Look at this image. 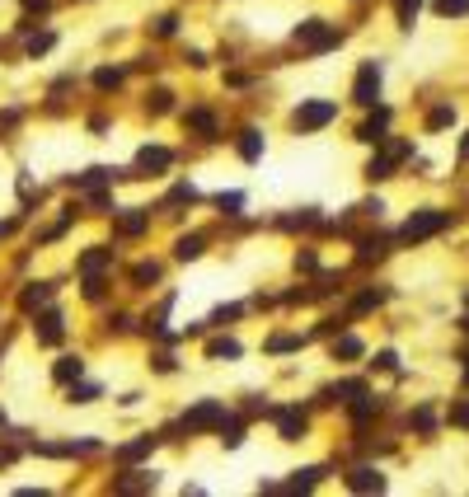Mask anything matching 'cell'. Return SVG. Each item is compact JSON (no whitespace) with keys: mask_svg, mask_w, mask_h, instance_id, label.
<instances>
[{"mask_svg":"<svg viewBox=\"0 0 469 497\" xmlns=\"http://www.w3.org/2000/svg\"><path fill=\"white\" fill-rule=\"evenodd\" d=\"M446 225H451V211H413V216L404 220V239L408 244H418V239H432V234H441L446 230Z\"/></svg>","mask_w":469,"mask_h":497,"instance_id":"6da1fadb","label":"cell"},{"mask_svg":"<svg viewBox=\"0 0 469 497\" xmlns=\"http://www.w3.org/2000/svg\"><path fill=\"white\" fill-rule=\"evenodd\" d=\"M338 118V104H328V99H310V104H300L296 108V132H319V127H328Z\"/></svg>","mask_w":469,"mask_h":497,"instance_id":"7a4b0ae2","label":"cell"},{"mask_svg":"<svg viewBox=\"0 0 469 497\" xmlns=\"http://www.w3.org/2000/svg\"><path fill=\"white\" fill-rule=\"evenodd\" d=\"M220 422H225V408H220L216 399H202L197 408H188V413H183V427H188V432H202V427H220Z\"/></svg>","mask_w":469,"mask_h":497,"instance_id":"3957f363","label":"cell"},{"mask_svg":"<svg viewBox=\"0 0 469 497\" xmlns=\"http://www.w3.org/2000/svg\"><path fill=\"white\" fill-rule=\"evenodd\" d=\"M296 43L314 47V52H328V47H338V33L324 29V19H305V24L296 29Z\"/></svg>","mask_w":469,"mask_h":497,"instance_id":"277c9868","label":"cell"},{"mask_svg":"<svg viewBox=\"0 0 469 497\" xmlns=\"http://www.w3.org/2000/svg\"><path fill=\"white\" fill-rule=\"evenodd\" d=\"M352 99H357V104H366V108H371L375 99H380V62H366L357 71V85H352Z\"/></svg>","mask_w":469,"mask_h":497,"instance_id":"5b68a950","label":"cell"},{"mask_svg":"<svg viewBox=\"0 0 469 497\" xmlns=\"http://www.w3.org/2000/svg\"><path fill=\"white\" fill-rule=\"evenodd\" d=\"M404 155H408V141H394L385 155H375L371 164H366V178H390V169H394V164H399Z\"/></svg>","mask_w":469,"mask_h":497,"instance_id":"8992f818","label":"cell"},{"mask_svg":"<svg viewBox=\"0 0 469 497\" xmlns=\"http://www.w3.org/2000/svg\"><path fill=\"white\" fill-rule=\"evenodd\" d=\"M347 488H352V493H380V488H385V474H375V469H352V474H347Z\"/></svg>","mask_w":469,"mask_h":497,"instance_id":"52a82bcc","label":"cell"},{"mask_svg":"<svg viewBox=\"0 0 469 497\" xmlns=\"http://www.w3.org/2000/svg\"><path fill=\"white\" fill-rule=\"evenodd\" d=\"M108 263H113V248H90V253L80 258V272H85V277H99Z\"/></svg>","mask_w":469,"mask_h":497,"instance_id":"ba28073f","label":"cell"},{"mask_svg":"<svg viewBox=\"0 0 469 497\" xmlns=\"http://www.w3.org/2000/svg\"><path fill=\"white\" fill-rule=\"evenodd\" d=\"M136 164H141V169H169V150H164V146H146V150H141V155H136Z\"/></svg>","mask_w":469,"mask_h":497,"instance_id":"9c48e42d","label":"cell"},{"mask_svg":"<svg viewBox=\"0 0 469 497\" xmlns=\"http://www.w3.org/2000/svg\"><path fill=\"white\" fill-rule=\"evenodd\" d=\"M277 432H281V441H300L305 418H300V413H277Z\"/></svg>","mask_w":469,"mask_h":497,"instance_id":"30bf717a","label":"cell"},{"mask_svg":"<svg viewBox=\"0 0 469 497\" xmlns=\"http://www.w3.org/2000/svg\"><path fill=\"white\" fill-rule=\"evenodd\" d=\"M385 122H390V113H375L371 122H361L357 136H361V141H371V146H380V141H385Z\"/></svg>","mask_w":469,"mask_h":497,"instance_id":"8fae6325","label":"cell"},{"mask_svg":"<svg viewBox=\"0 0 469 497\" xmlns=\"http://www.w3.org/2000/svg\"><path fill=\"white\" fill-rule=\"evenodd\" d=\"M38 342H62V314L57 310L38 319Z\"/></svg>","mask_w":469,"mask_h":497,"instance_id":"7c38bea8","label":"cell"},{"mask_svg":"<svg viewBox=\"0 0 469 497\" xmlns=\"http://www.w3.org/2000/svg\"><path fill=\"white\" fill-rule=\"evenodd\" d=\"M52 375H57L62 385H71V380H80V375H85V361H80V357H62Z\"/></svg>","mask_w":469,"mask_h":497,"instance_id":"4fadbf2b","label":"cell"},{"mask_svg":"<svg viewBox=\"0 0 469 497\" xmlns=\"http://www.w3.org/2000/svg\"><path fill=\"white\" fill-rule=\"evenodd\" d=\"M441 127H455V108H451V104H441V108L427 113V132H441Z\"/></svg>","mask_w":469,"mask_h":497,"instance_id":"5bb4252c","label":"cell"},{"mask_svg":"<svg viewBox=\"0 0 469 497\" xmlns=\"http://www.w3.org/2000/svg\"><path fill=\"white\" fill-rule=\"evenodd\" d=\"M146 230V211H122L118 216V234H141Z\"/></svg>","mask_w":469,"mask_h":497,"instance_id":"9a60e30c","label":"cell"},{"mask_svg":"<svg viewBox=\"0 0 469 497\" xmlns=\"http://www.w3.org/2000/svg\"><path fill=\"white\" fill-rule=\"evenodd\" d=\"M324 479V469H296V479L286 483V493H300V488H314V483Z\"/></svg>","mask_w":469,"mask_h":497,"instance_id":"2e32d148","label":"cell"},{"mask_svg":"<svg viewBox=\"0 0 469 497\" xmlns=\"http://www.w3.org/2000/svg\"><path fill=\"white\" fill-rule=\"evenodd\" d=\"M174 253H178V258H197V253H202V234H183V239H178V244H174Z\"/></svg>","mask_w":469,"mask_h":497,"instance_id":"e0dca14e","label":"cell"},{"mask_svg":"<svg viewBox=\"0 0 469 497\" xmlns=\"http://www.w3.org/2000/svg\"><path fill=\"white\" fill-rule=\"evenodd\" d=\"M239 155L258 160V155H263V136H258V132H244V136H239Z\"/></svg>","mask_w":469,"mask_h":497,"instance_id":"ac0fdd59","label":"cell"},{"mask_svg":"<svg viewBox=\"0 0 469 497\" xmlns=\"http://www.w3.org/2000/svg\"><path fill=\"white\" fill-rule=\"evenodd\" d=\"M206 357H239V342H234V338H216V342H206Z\"/></svg>","mask_w":469,"mask_h":497,"instance_id":"d6986e66","label":"cell"},{"mask_svg":"<svg viewBox=\"0 0 469 497\" xmlns=\"http://www.w3.org/2000/svg\"><path fill=\"white\" fill-rule=\"evenodd\" d=\"M47 295H52V286H29V291L19 295V305H24V310H38V305H43Z\"/></svg>","mask_w":469,"mask_h":497,"instance_id":"ffe728a7","label":"cell"},{"mask_svg":"<svg viewBox=\"0 0 469 497\" xmlns=\"http://www.w3.org/2000/svg\"><path fill=\"white\" fill-rule=\"evenodd\" d=\"M118 493H141V488H155V474H141V479H118Z\"/></svg>","mask_w":469,"mask_h":497,"instance_id":"44dd1931","label":"cell"},{"mask_svg":"<svg viewBox=\"0 0 469 497\" xmlns=\"http://www.w3.org/2000/svg\"><path fill=\"white\" fill-rule=\"evenodd\" d=\"M437 15L441 19H460V15H469V0H437Z\"/></svg>","mask_w":469,"mask_h":497,"instance_id":"7402d4cb","label":"cell"},{"mask_svg":"<svg viewBox=\"0 0 469 497\" xmlns=\"http://www.w3.org/2000/svg\"><path fill=\"white\" fill-rule=\"evenodd\" d=\"M333 394H338V399H343V404H357L361 394H366V385H361V380H343V385L333 389Z\"/></svg>","mask_w":469,"mask_h":497,"instance_id":"603a6c76","label":"cell"},{"mask_svg":"<svg viewBox=\"0 0 469 497\" xmlns=\"http://www.w3.org/2000/svg\"><path fill=\"white\" fill-rule=\"evenodd\" d=\"M132 281H136V286H150V281H160V267L155 263H136L132 267Z\"/></svg>","mask_w":469,"mask_h":497,"instance_id":"cb8c5ba5","label":"cell"},{"mask_svg":"<svg viewBox=\"0 0 469 497\" xmlns=\"http://www.w3.org/2000/svg\"><path fill=\"white\" fill-rule=\"evenodd\" d=\"M333 357H361V338H352V333L338 338V342H333Z\"/></svg>","mask_w":469,"mask_h":497,"instance_id":"d4e9b609","label":"cell"},{"mask_svg":"<svg viewBox=\"0 0 469 497\" xmlns=\"http://www.w3.org/2000/svg\"><path fill=\"white\" fill-rule=\"evenodd\" d=\"M150 446H155V436H141V441H132V446H122V451H118V455H122V460H141V455L150 451Z\"/></svg>","mask_w":469,"mask_h":497,"instance_id":"484cf974","label":"cell"},{"mask_svg":"<svg viewBox=\"0 0 469 497\" xmlns=\"http://www.w3.org/2000/svg\"><path fill=\"white\" fill-rule=\"evenodd\" d=\"M188 127H197L202 136H211V132H216V122H211V113H202V108H192V113H188Z\"/></svg>","mask_w":469,"mask_h":497,"instance_id":"4316f807","label":"cell"},{"mask_svg":"<svg viewBox=\"0 0 469 497\" xmlns=\"http://www.w3.org/2000/svg\"><path fill=\"white\" fill-rule=\"evenodd\" d=\"M94 85H99V90H118V85H122V71H108V66H104V71H94Z\"/></svg>","mask_w":469,"mask_h":497,"instance_id":"83f0119b","label":"cell"},{"mask_svg":"<svg viewBox=\"0 0 469 497\" xmlns=\"http://www.w3.org/2000/svg\"><path fill=\"white\" fill-rule=\"evenodd\" d=\"M385 253V244L380 239H361V248H357V263H371V258H380Z\"/></svg>","mask_w":469,"mask_h":497,"instance_id":"f1b7e54d","label":"cell"},{"mask_svg":"<svg viewBox=\"0 0 469 497\" xmlns=\"http://www.w3.org/2000/svg\"><path fill=\"white\" fill-rule=\"evenodd\" d=\"M394 10H399V24H413V19H418V10H422V0H399V5H394Z\"/></svg>","mask_w":469,"mask_h":497,"instance_id":"f546056e","label":"cell"},{"mask_svg":"<svg viewBox=\"0 0 469 497\" xmlns=\"http://www.w3.org/2000/svg\"><path fill=\"white\" fill-rule=\"evenodd\" d=\"M220 441H225V446H239V441H244V427H239V422H230V427L220 422Z\"/></svg>","mask_w":469,"mask_h":497,"instance_id":"4dcf8cb0","label":"cell"},{"mask_svg":"<svg viewBox=\"0 0 469 497\" xmlns=\"http://www.w3.org/2000/svg\"><path fill=\"white\" fill-rule=\"evenodd\" d=\"M291 347H300V338H291V333H277L267 342V352H291Z\"/></svg>","mask_w":469,"mask_h":497,"instance_id":"1f68e13d","label":"cell"},{"mask_svg":"<svg viewBox=\"0 0 469 497\" xmlns=\"http://www.w3.org/2000/svg\"><path fill=\"white\" fill-rule=\"evenodd\" d=\"M90 399H99V385H76L71 389V404H90Z\"/></svg>","mask_w":469,"mask_h":497,"instance_id":"d6a6232c","label":"cell"},{"mask_svg":"<svg viewBox=\"0 0 469 497\" xmlns=\"http://www.w3.org/2000/svg\"><path fill=\"white\" fill-rule=\"evenodd\" d=\"M380 300H385V291H366V295H357L352 310H371V305H380Z\"/></svg>","mask_w":469,"mask_h":497,"instance_id":"836d02e7","label":"cell"},{"mask_svg":"<svg viewBox=\"0 0 469 497\" xmlns=\"http://www.w3.org/2000/svg\"><path fill=\"white\" fill-rule=\"evenodd\" d=\"M169 99H174L169 90H160V94H150V113H169Z\"/></svg>","mask_w":469,"mask_h":497,"instance_id":"e575fe53","label":"cell"},{"mask_svg":"<svg viewBox=\"0 0 469 497\" xmlns=\"http://www.w3.org/2000/svg\"><path fill=\"white\" fill-rule=\"evenodd\" d=\"M47 47H52V33H38V38H33V43H29V52H33V57H43Z\"/></svg>","mask_w":469,"mask_h":497,"instance_id":"d590c367","label":"cell"},{"mask_svg":"<svg viewBox=\"0 0 469 497\" xmlns=\"http://www.w3.org/2000/svg\"><path fill=\"white\" fill-rule=\"evenodd\" d=\"M239 202H244L239 192H220V197H216V206H220V211H234V206H239Z\"/></svg>","mask_w":469,"mask_h":497,"instance_id":"8d00e7d4","label":"cell"},{"mask_svg":"<svg viewBox=\"0 0 469 497\" xmlns=\"http://www.w3.org/2000/svg\"><path fill=\"white\" fill-rule=\"evenodd\" d=\"M375 366H385V371H394V366H399V357H394V352H380V357H375Z\"/></svg>","mask_w":469,"mask_h":497,"instance_id":"74e56055","label":"cell"},{"mask_svg":"<svg viewBox=\"0 0 469 497\" xmlns=\"http://www.w3.org/2000/svg\"><path fill=\"white\" fill-rule=\"evenodd\" d=\"M174 24H178V19H155V33H160V38H169Z\"/></svg>","mask_w":469,"mask_h":497,"instance_id":"f35d334b","label":"cell"},{"mask_svg":"<svg viewBox=\"0 0 469 497\" xmlns=\"http://www.w3.org/2000/svg\"><path fill=\"white\" fill-rule=\"evenodd\" d=\"M455 422H460V427H469V404H465V408H455Z\"/></svg>","mask_w":469,"mask_h":497,"instance_id":"ab89813d","label":"cell"},{"mask_svg":"<svg viewBox=\"0 0 469 497\" xmlns=\"http://www.w3.org/2000/svg\"><path fill=\"white\" fill-rule=\"evenodd\" d=\"M460 155H465V160H469V136H465V146H460Z\"/></svg>","mask_w":469,"mask_h":497,"instance_id":"60d3db41","label":"cell"},{"mask_svg":"<svg viewBox=\"0 0 469 497\" xmlns=\"http://www.w3.org/2000/svg\"><path fill=\"white\" fill-rule=\"evenodd\" d=\"M465 385H469V371H465Z\"/></svg>","mask_w":469,"mask_h":497,"instance_id":"b9f144b4","label":"cell"},{"mask_svg":"<svg viewBox=\"0 0 469 497\" xmlns=\"http://www.w3.org/2000/svg\"><path fill=\"white\" fill-rule=\"evenodd\" d=\"M0 422H5V413H0Z\"/></svg>","mask_w":469,"mask_h":497,"instance_id":"7bdbcfd3","label":"cell"},{"mask_svg":"<svg viewBox=\"0 0 469 497\" xmlns=\"http://www.w3.org/2000/svg\"><path fill=\"white\" fill-rule=\"evenodd\" d=\"M465 328H469V324H465Z\"/></svg>","mask_w":469,"mask_h":497,"instance_id":"ee69618b","label":"cell"}]
</instances>
